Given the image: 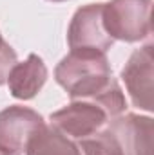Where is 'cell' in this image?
<instances>
[{"mask_svg":"<svg viewBox=\"0 0 154 155\" xmlns=\"http://www.w3.org/2000/svg\"><path fill=\"white\" fill-rule=\"evenodd\" d=\"M54 79L71 99H93L113 81V69L102 52L71 51L56 65Z\"/></svg>","mask_w":154,"mask_h":155,"instance_id":"6da1fadb","label":"cell"},{"mask_svg":"<svg viewBox=\"0 0 154 155\" xmlns=\"http://www.w3.org/2000/svg\"><path fill=\"white\" fill-rule=\"evenodd\" d=\"M152 0H111L103 4V27L114 40L134 43L151 35Z\"/></svg>","mask_w":154,"mask_h":155,"instance_id":"7a4b0ae2","label":"cell"},{"mask_svg":"<svg viewBox=\"0 0 154 155\" xmlns=\"http://www.w3.org/2000/svg\"><path fill=\"white\" fill-rule=\"evenodd\" d=\"M51 124L73 141L85 139L102 130L111 117L94 99H73L64 108L51 114Z\"/></svg>","mask_w":154,"mask_h":155,"instance_id":"3957f363","label":"cell"},{"mask_svg":"<svg viewBox=\"0 0 154 155\" xmlns=\"http://www.w3.org/2000/svg\"><path fill=\"white\" fill-rule=\"evenodd\" d=\"M103 4H87L76 9L67 29V43L71 51H89L105 54L114 40L103 27Z\"/></svg>","mask_w":154,"mask_h":155,"instance_id":"277c9868","label":"cell"},{"mask_svg":"<svg viewBox=\"0 0 154 155\" xmlns=\"http://www.w3.org/2000/svg\"><path fill=\"white\" fill-rule=\"evenodd\" d=\"M45 124L37 110L11 105L0 112V153L24 155L29 139Z\"/></svg>","mask_w":154,"mask_h":155,"instance_id":"5b68a950","label":"cell"},{"mask_svg":"<svg viewBox=\"0 0 154 155\" xmlns=\"http://www.w3.org/2000/svg\"><path fill=\"white\" fill-rule=\"evenodd\" d=\"M121 81L125 83L131 103L145 112H152L154 92V56L152 43L136 49L121 69Z\"/></svg>","mask_w":154,"mask_h":155,"instance_id":"8992f818","label":"cell"},{"mask_svg":"<svg viewBox=\"0 0 154 155\" xmlns=\"http://www.w3.org/2000/svg\"><path fill=\"white\" fill-rule=\"evenodd\" d=\"M123 141L129 155H154L152 117L140 114H121L109 121Z\"/></svg>","mask_w":154,"mask_h":155,"instance_id":"52a82bcc","label":"cell"},{"mask_svg":"<svg viewBox=\"0 0 154 155\" xmlns=\"http://www.w3.org/2000/svg\"><path fill=\"white\" fill-rule=\"evenodd\" d=\"M47 81V67L38 54H29L24 61H16L7 74V87L13 97L33 99Z\"/></svg>","mask_w":154,"mask_h":155,"instance_id":"ba28073f","label":"cell"},{"mask_svg":"<svg viewBox=\"0 0 154 155\" xmlns=\"http://www.w3.org/2000/svg\"><path fill=\"white\" fill-rule=\"evenodd\" d=\"M26 155H82L80 146L53 124H44L29 139Z\"/></svg>","mask_w":154,"mask_h":155,"instance_id":"9c48e42d","label":"cell"},{"mask_svg":"<svg viewBox=\"0 0 154 155\" xmlns=\"http://www.w3.org/2000/svg\"><path fill=\"white\" fill-rule=\"evenodd\" d=\"M82 155H129L118 132L107 123L96 134L78 141Z\"/></svg>","mask_w":154,"mask_h":155,"instance_id":"30bf717a","label":"cell"},{"mask_svg":"<svg viewBox=\"0 0 154 155\" xmlns=\"http://www.w3.org/2000/svg\"><path fill=\"white\" fill-rule=\"evenodd\" d=\"M15 63H16V52H15V49L0 35V87L5 85L7 74H9V71L13 69Z\"/></svg>","mask_w":154,"mask_h":155,"instance_id":"8fae6325","label":"cell"},{"mask_svg":"<svg viewBox=\"0 0 154 155\" xmlns=\"http://www.w3.org/2000/svg\"><path fill=\"white\" fill-rule=\"evenodd\" d=\"M49 2H67V0H49Z\"/></svg>","mask_w":154,"mask_h":155,"instance_id":"7c38bea8","label":"cell"},{"mask_svg":"<svg viewBox=\"0 0 154 155\" xmlns=\"http://www.w3.org/2000/svg\"><path fill=\"white\" fill-rule=\"evenodd\" d=\"M0 155H4V153H0Z\"/></svg>","mask_w":154,"mask_h":155,"instance_id":"4fadbf2b","label":"cell"}]
</instances>
